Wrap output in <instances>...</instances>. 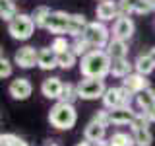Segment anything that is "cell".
<instances>
[{"label":"cell","instance_id":"cell-1","mask_svg":"<svg viewBox=\"0 0 155 146\" xmlns=\"http://www.w3.org/2000/svg\"><path fill=\"white\" fill-rule=\"evenodd\" d=\"M110 57L107 55V51L95 49L89 55H85L80 61V72L84 78H97L103 80L107 74H110Z\"/></svg>","mask_w":155,"mask_h":146},{"label":"cell","instance_id":"cell-2","mask_svg":"<svg viewBox=\"0 0 155 146\" xmlns=\"http://www.w3.org/2000/svg\"><path fill=\"white\" fill-rule=\"evenodd\" d=\"M76 121H78L76 107L70 103H64V101L54 103L48 111V123L58 130H70L76 125Z\"/></svg>","mask_w":155,"mask_h":146},{"label":"cell","instance_id":"cell-3","mask_svg":"<svg viewBox=\"0 0 155 146\" xmlns=\"http://www.w3.org/2000/svg\"><path fill=\"white\" fill-rule=\"evenodd\" d=\"M110 35H113V33L107 29V26L103 22H89L81 37H84L93 49H101V51H105L107 45L110 43Z\"/></svg>","mask_w":155,"mask_h":146},{"label":"cell","instance_id":"cell-4","mask_svg":"<svg viewBox=\"0 0 155 146\" xmlns=\"http://www.w3.org/2000/svg\"><path fill=\"white\" fill-rule=\"evenodd\" d=\"M35 31V23H33L31 14H18L12 22L8 23V33L12 39L18 41H27Z\"/></svg>","mask_w":155,"mask_h":146},{"label":"cell","instance_id":"cell-5","mask_svg":"<svg viewBox=\"0 0 155 146\" xmlns=\"http://www.w3.org/2000/svg\"><path fill=\"white\" fill-rule=\"evenodd\" d=\"M107 92V86H105V80H97V78H84V80H80V84H78V96H80V99H103Z\"/></svg>","mask_w":155,"mask_h":146},{"label":"cell","instance_id":"cell-6","mask_svg":"<svg viewBox=\"0 0 155 146\" xmlns=\"http://www.w3.org/2000/svg\"><path fill=\"white\" fill-rule=\"evenodd\" d=\"M70 22H72V14L62 12V10H56V12H52L51 18H48L47 31L54 33L56 37L70 35Z\"/></svg>","mask_w":155,"mask_h":146},{"label":"cell","instance_id":"cell-7","mask_svg":"<svg viewBox=\"0 0 155 146\" xmlns=\"http://www.w3.org/2000/svg\"><path fill=\"white\" fill-rule=\"evenodd\" d=\"M136 31V26L134 22L130 19L128 16H118V19H114L113 23V39H120V41H128V39H132Z\"/></svg>","mask_w":155,"mask_h":146},{"label":"cell","instance_id":"cell-8","mask_svg":"<svg viewBox=\"0 0 155 146\" xmlns=\"http://www.w3.org/2000/svg\"><path fill=\"white\" fill-rule=\"evenodd\" d=\"M37 58H39V51L35 47H19L14 55V62L19 66V68H33L37 64Z\"/></svg>","mask_w":155,"mask_h":146},{"label":"cell","instance_id":"cell-9","mask_svg":"<svg viewBox=\"0 0 155 146\" xmlns=\"http://www.w3.org/2000/svg\"><path fill=\"white\" fill-rule=\"evenodd\" d=\"M8 94L18 101H25V99H29V96L33 94V86L27 78H16V80H12V84L8 86Z\"/></svg>","mask_w":155,"mask_h":146},{"label":"cell","instance_id":"cell-10","mask_svg":"<svg viewBox=\"0 0 155 146\" xmlns=\"http://www.w3.org/2000/svg\"><path fill=\"white\" fill-rule=\"evenodd\" d=\"M62 90H64V82L56 76L45 78L41 84V94L47 97V99H60Z\"/></svg>","mask_w":155,"mask_h":146},{"label":"cell","instance_id":"cell-11","mask_svg":"<svg viewBox=\"0 0 155 146\" xmlns=\"http://www.w3.org/2000/svg\"><path fill=\"white\" fill-rule=\"evenodd\" d=\"M97 19L99 22H110V19H118L120 12H118V2H114V0H103V2L97 4Z\"/></svg>","mask_w":155,"mask_h":146},{"label":"cell","instance_id":"cell-12","mask_svg":"<svg viewBox=\"0 0 155 146\" xmlns=\"http://www.w3.org/2000/svg\"><path fill=\"white\" fill-rule=\"evenodd\" d=\"M122 86L126 88V90H130L134 96H138V94H142L143 90L151 88V86H149L147 76H142V74H138V72H132L130 76H126L122 80Z\"/></svg>","mask_w":155,"mask_h":146},{"label":"cell","instance_id":"cell-13","mask_svg":"<svg viewBox=\"0 0 155 146\" xmlns=\"http://www.w3.org/2000/svg\"><path fill=\"white\" fill-rule=\"evenodd\" d=\"M136 115H138V111H134L132 105H120L110 111V123L113 125H132Z\"/></svg>","mask_w":155,"mask_h":146},{"label":"cell","instance_id":"cell-14","mask_svg":"<svg viewBox=\"0 0 155 146\" xmlns=\"http://www.w3.org/2000/svg\"><path fill=\"white\" fill-rule=\"evenodd\" d=\"M103 105L105 109L113 111L116 107L124 105V97H122V86H114V88H107L105 96H103Z\"/></svg>","mask_w":155,"mask_h":146},{"label":"cell","instance_id":"cell-15","mask_svg":"<svg viewBox=\"0 0 155 146\" xmlns=\"http://www.w3.org/2000/svg\"><path fill=\"white\" fill-rule=\"evenodd\" d=\"M37 66L41 68V70H52V68H56L58 66V55L51 47H43L41 51H39Z\"/></svg>","mask_w":155,"mask_h":146},{"label":"cell","instance_id":"cell-16","mask_svg":"<svg viewBox=\"0 0 155 146\" xmlns=\"http://www.w3.org/2000/svg\"><path fill=\"white\" fill-rule=\"evenodd\" d=\"M105 134H107V129L101 127L99 123H95L93 119H91L89 123L85 125V129H84V138L87 140V142H91V144L105 140Z\"/></svg>","mask_w":155,"mask_h":146},{"label":"cell","instance_id":"cell-17","mask_svg":"<svg viewBox=\"0 0 155 146\" xmlns=\"http://www.w3.org/2000/svg\"><path fill=\"white\" fill-rule=\"evenodd\" d=\"M107 55L110 57V61L116 58H128V41H120V39H110V43L107 45Z\"/></svg>","mask_w":155,"mask_h":146},{"label":"cell","instance_id":"cell-18","mask_svg":"<svg viewBox=\"0 0 155 146\" xmlns=\"http://www.w3.org/2000/svg\"><path fill=\"white\" fill-rule=\"evenodd\" d=\"M132 68H134V64L128 61V58H116V61L110 62V74H113L114 78L124 80L126 76L132 74Z\"/></svg>","mask_w":155,"mask_h":146},{"label":"cell","instance_id":"cell-19","mask_svg":"<svg viewBox=\"0 0 155 146\" xmlns=\"http://www.w3.org/2000/svg\"><path fill=\"white\" fill-rule=\"evenodd\" d=\"M134 70L138 72V74H142V76H149V74L155 70V64H153L151 58H149L147 53H142V55L136 57V61H134Z\"/></svg>","mask_w":155,"mask_h":146},{"label":"cell","instance_id":"cell-20","mask_svg":"<svg viewBox=\"0 0 155 146\" xmlns=\"http://www.w3.org/2000/svg\"><path fill=\"white\" fill-rule=\"evenodd\" d=\"M52 10L48 6H37L35 10L31 12V18H33V23L35 27H41V29H47V23H48V18H51Z\"/></svg>","mask_w":155,"mask_h":146},{"label":"cell","instance_id":"cell-21","mask_svg":"<svg viewBox=\"0 0 155 146\" xmlns=\"http://www.w3.org/2000/svg\"><path fill=\"white\" fill-rule=\"evenodd\" d=\"M136 103H138L140 111H145L151 105H155V90L153 88H147V90H143L142 94H138L136 96Z\"/></svg>","mask_w":155,"mask_h":146},{"label":"cell","instance_id":"cell-22","mask_svg":"<svg viewBox=\"0 0 155 146\" xmlns=\"http://www.w3.org/2000/svg\"><path fill=\"white\" fill-rule=\"evenodd\" d=\"M16 16H18V8L14 4V0H0V18L10 23Z\"/></svg>","mask_w":155,"mask_h":146},{"label":"cell","instance_id":"cell-23","mask_svg":"<svg viewBox=\"0 0 155 146\" xmlns=\"http://www.w3.org/2000/svg\"><path fill=\"white\" fill-rule=\"evenodd\" d=\"M109 142H110V146H136L134 134L122 133V130H116V133H113V136L109 138Z\"/></svg>","mask_w":155,"mask_h":146},{"label":"cell","instance_id":"cell-24","mask_svg":"<svg viewBox=\"0 0 155 146\" xmlns=\"http://www.w3.org/2000/svg\"><path fill=\"white\" fill-rule=\"evenodd\" d=\"M91 51H95V49L91 47V45L85 41L84 37H78V39H74V41H72V53H74L76 57L84 58L85 55H89Z\"/></svg>","mask_w":155,"mask_h":146},{"label":"cell","instance_id":"cell-25","mask_svg":"<svg viewBox=\"0 0 155 146\" xmlns=\"http://www.w3.org/2000/svg\"><path fill=\"white\" fill-rule=\"evenodd\" d=\"M76 99H80V96H78V86L72 84V82H66L64 90H62V96H60V99H58V101H64V103L74 105Z\"/></svg>","mask_w":155,"mask_h":146},{"label":"cell","instance_id":"cell-26","mask_svg":"<svg viewBox=\"0 0 155 146\" xmlns=\"http://www.w3.org/2000/svg\"><path fill=\"white\" fill-rule=\"evenodd\" d=\"M136 146H151L153 144V134L149 129H140V130H132Z\"/></svg>","mask_w":155,"mask_h":146},{"label":"cell","instance_id":"cell-27","mask_svg":"<svg viewBox=\"0 0 155 146\" xmlns=\"http://www.w3.org/2000/svg\"><path fill=\"white\" fill-rule=\"evenodd\" d=\"M0 146H29L21 136L14 133H2L0 134Z\"/></svg>","mask_w":155,"mask_h":146},{"label":"cell","instance_id":"cell-28","mask_svg":"<svg viewBox=\"0 0 155 146\" xmlns=\"http://www.w3.org/2000/svg\"><path fill=\"white\" fill-rule=\"evenodd\" d=\"M51 49L56 55H62V53H66V51H72V43L68 41L66 37H54L52 43H51Z\"/></svg>","mask_w":155,"mask_h":146},{"label":"cell","instance_id":"cell-29","mask_svg":"<svg viewBox=\"0 0 155 146\" xmlns=\"http://www.w3.org/2000/svg\"><path fill=\"white\" fill-rule=\"evenodd\" d=\"M76 55L72 51H66V53H62V55H58V66L62 68V70H70L72 66L76 64Z\"/></svg>","mask_w":155,"mask_h":146},{"label":"cell","instance_id":"cell-30","mask_svg":"<svg viewBox=\"0 0 155 146\" xmlns=\"http://www.w3.org/2000/svg\"><path fill=\"white\" fill-rule=\"evenodd\" d=\"M153 12L151 0H134V14H140V16H145V14Z\"/></svg>","mask_w":155,"mask_h":146},{"label":"cell","instance_id":"cell-31","mask_svg":"<svg viewBox=\"0 0 155 146\" xmlns=\"http://www.w3.org/2000/svg\"><path fill=\"white\" fill-rule=\"evenodd\" d=\"M93 121L107 129L109 125H113V123H110V111H109V109H99V111L93 115Z\"/></svg>","mask_w":155,"mask_h":146},{"label":"cell","instance_id":"cell-32","mask_svg":"<svg viewBox=\"0 0 155 146\" xmlns=\"http://www.w3.org/2000/svg\"><path fill=\"white\" fill-rule=\"evenodd\" d=\"M149 121H147V117H145L142 111H138V115H136V119L132 121V125H130V129L132 130H140V129H149Z\"/></svg>","mask_w":155,"mask_h":146},{"label":"cell","instance_id":"cell-33","mask_svg":"<svg viewBox=\"0 0 155 146\" xmlns=\"http://www.w3.org/2000/svg\"><path fill=\"white\" fill-rule=\"evenodd\" d=\"M10 76H12V62L2 55L0 57V78L4 80V78H10Z\"/></svg>","mask_w":155,"mask_h":146},{"label":"cell","instance_id":"cell-34","mask_svg":"<svg viewBox=\"0 0 155 146\" xmlns=\"http://www.w3.org/2000/svg\"><path fill=\"white\" fill-rule=\"evenodd\" d=\"M142 113L147 117V121L149 123H155V105H151L149 109H145V111H142Z\"/></svg>","mask_w":155,"mask_h":146},{"label":"cell","instance_id":"cell-35","mask_svg":"<svg viewBox=\"0 0 155 146\" xmlns=\"http://www.w3.org/2000/svg\"><path fill=\"white\" fill-rule=\"evenodd\" d=\"M147 55H149V58H151V61H153V64H155V47L149 49V51H147Z\"/></svg>","mask_w":155,"mask_h":146},{"label":"cell","instance_id":"cell-36","mask_svg":"<svg viewBox=\"0 0 155 146\" xmlns=\"http://www.w3.org/2000/svg\"><path fill=\"white\" fill-rule=\"evenodd\" d=\"M93 146H110V142L109 140H101V142H95Z\"/></svg>","mask_w":155,"mask_h":146},{"label":"cell","instance_id":"cell-37","mask_svg":"<svg viewBox=\"0 0 155 146\" xmlns=\"http://www.w3.org/2000/svg\"><path fill=\"white\" fill-rule=\"evenodd\" d=\"M76 146H93V144H91V142H87V140H84V142H78Z\"/></svg>","mask_w":155,"mask_h":146},{"label":"cell","instance_id":"cell-38","mask_svg":"<svg viewBox=\"0 0 155 146\" xmlns=\"http://www.w3.org/2000/svg\"><path fill=\"white\" fill-rule=\"evenodd\" d=\"M151 6H153V12H155V0H151Z\"/></svg>","mask_w":155,"mask_h":146},{"label":"cell","instance_id":"cell-39","mask_svg":"<svg viewBox=\"0 0 155 146\" xmlns=\"http://www.w3.org/2000/svg\"><path fill=\"white\" fill-rule=\"evenodd\" d=\"M47 146H58V144H54V142H51V144H47Z\"/></svg>","mask_w":155,"mask_h":146},{"label":"cell","instance_id":"cell-40","mask_svg":"<svg viewBox=\"0 0 155 146\" xmlns=\"http://www.w3.org/2000/svg\"><path fill=\"white\" fill-rule=\"evenodd\" d=\"M101 2H103V0H101Z\"/></svg>","mask_w":155,"mask_h":146}]
</instances>
